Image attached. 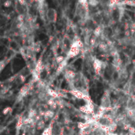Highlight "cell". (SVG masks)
I'll list each match as a JSON object with an SVG mask.
<instances>
[{"mask_svg": "<svg viewBox=\"0 0 135 135\" xmlns=\"http://www.w3.org/2000/svg\"><path fill=\"white\" fill-rule=\"evenodd\" d=\"M93 66L94 71H95V73H96L97 74H100L101 71L105 68L104 62H103L101 60H100V59H93Z\"/></svg>", "mask_w": 135, "mask_h": 135, "instance_id": "4", "label": "cell"}, {"mask_svg": "<svg viewBox=\"0 0 135 135\" xmlns=\"http://www.w3.org/2000/svg\"><path fill=\"white\" fill-rule=\"evenodd\" d=\"M79 111L86 115H92L95 113V104L94 103H85V105L79 108Z\"/></svg>", "mask_w": 135, "mask_h": 135, "instance_id": "3", "label": "cell"}, {"mask_svg": "<svg viewBox=\"0 0 135 135\" xmlns=\"http://www.w3.org/2000/svg\"><path fill=\"white\" fill-rule=\"evenodd\" d=\"M45 120L44 119H41L40 120H39L36 124V128L38 131H44L46 127H45Z\"/></svg>", "mask_w": 135, "mask_h": 135, "instance_id": "15", "label": "cell"}, {"mask_svg": "<svg viewBox=\"0 0 135 135\" xmlns=\"http://www.w3.org/2000/svg\"><path fill=\"white\" fill-rule=\"evenodd\" d=\"M74 131L69 127H62L61 129V133L60 135H74Z\"/></svg>", "mask_w": 135, "mask_h": 135, "instance_id": "10", "label": "cell"}, {"mask_svg": "<svg viewBox=\"0 0 135 135\" xmlns=\"http://www.w3.org/2000/svg\"><path fill=\"white\" fill-rule=\"evenodd\" d=\"M79 135H81V134H79Z\"/></svg>", "mask_w": 135, "mask_h": 135, "instance_id": "19", "label": "cell"}, {"mask_svg": "<svg viewBox=\"0 0 135 135\" xmlns=\"http://www.w3.org/2000/svg\"><path fill=\"white\" fill-rule=\"evenodd\" d=\"M81 46H82V43L79 39L74 40V43L70 45V51H69V53H68L67 56L69 58H74V57L77 56L80 53Z\"/></svg>", "mask_w": 135, "mask_h": 135, "instance_id": "2", "label": "cell"}, {"mask_svg": "<svg viewBox=\"0 0 135 135\" xmlns=\"http://www.w3.org/2000/svg\"><path fill=\"white\" fill-rule=\"evenodd\" d=\"M32 83L33 82H29L26 85H25L23 87H21V89L19 91V94H18V97L20 98H24L26 96H28V94L29 93L32 87Z\"/></svg>", "mask_w": 135, "mask_h": 135, "instance_id": "6", "label": "cell"}, {"mask_svg": "<svg viewBox=\"0 0 135 135\" xmlns=\"http://www.w3.org/2000/svg\"><path fill=\"white\" fill-rule=\"evenodd\" d=\"M88 4L90 6H97L99 4L98 0H88Z\"/></svg>", "mask_w": 135, "mask_h": 135, "instance_id": "16", "label": "cell"}, {"mask_svg": "<svg viewBox=\"0 0 135 135\" xmlns=\"http://www.w3.org/2000/svg\"><path fill=\"white\" fill-rule=\"evenodd\" d=\"M69 93L73 97H74L75 98H77L78 100H84L85 98L86 97V96L89 95V93H84L83 91H81V90H80L78 89H71L69 91Z\"/></svg>", "mask_w": 135, "mask_h": 135, "instance_id": "5", "label": "cell"}, {"mask_svg": "<svg viewBox=\"0 0 135 135\" xmlns=\"http://www.w3.org/2000/svg\"><path fill=\"white\" fill-rule=\"evenodd\" d=\"M46 16L49 21L55 22L57 18V13L54 9H48L46 12Z\"/></svg>", "mask_w": 135, "mask_h": 135, "instance_id": "7", "label": "cell"}, {"mask_svg": "<svg viewBox=\"0 0 135 135\" xmlns=\"http://www.w3.org/2000/svg\"><path fill=\"white\" fill-rule=\"evenodd\" d=\"M40 135H53V123L47 127L41 133Z\"/></svg>", "mask_w": 135, "mask_h": 135, "instance_id": "14", "label": "cell"}, {"mask_svg": "<svg viewBox=\"0 0 135 135\" xmlns=\"http://www.w3.org/2000/svg\"><path fill=\"white\" fill-rule=\"evenodd\" d=\"M108 135H119V134H115V133H110V134H108Z\"/></svg>", "mask_w": 135, "mask_h": 135, "instance_id": "18", "label": "cell"}, {"mask_svg": "<svg viewBox=\"0 0 135 135\" xmlns=\"http://www.w3.org/2000/svg\"><path fill=\"white\" fill-rule=\"evenodd\" d=\"M41 115L43 116V119L45 121H47V120L53 119V117L55 116V112L52 109H48L45 112H42Z\"/></svg>", "mask_w": 135, "mask_h": 135, "instance_id": "8", "label": "cell"}, {"mask_svg": "<svg viewBox=\"0 0 135 135\" xmlns=\"http://www.w3.org/2000/svg\"><path fill=\"white\" fill-rule=\"evenodd\" d=\"M24 121H25V119L23 118V116L20 115L19 118L17 119V121L16 123V129L17 131L22 130V127H24Z\"/></svg>", "mask_w": 135, "mask_h": 135, "instance_id": "13", "label": "cell"}, {"mask_svg": "<svg viewBox=\"0 0 135 135\" xmlns=\"http://www.w3.org/2000/svg\"><path fill=\"white\" fill-rule=\"evenodd\" d=\"M46 91H47V93L49 97H51V98L58 100V99H59V98L61 97V94H60L59 92H57V91H55V90H54V89H51V88L47 89Z\"/></svg>", "mask_w": 135, "mask_h": 135, "instance_id": "9", "label": "cell"}, {"mask_svg": "<svg viewBox=\"0 0 135 135\" xmlns=\"http://www.w3.org/2000/svg\"><path fill=\"white\" fill-rule=\"evenodd\" d=\"M100 108L105 110L106 112L112 111V100H111V97L110 93L108 91H105L104 95L101 97L100 100Z\"/></svg>", "mask_w": 135, "mask_h": 135, "instance_id": "1", "label": "cell"}, {"mask_svg": "<svg viewBox=\"0 0 135 135\" xmlns=\"http://www.w3.org/2000/svg\"><path fill=\"white\" fill-rule=\"evenodd\" d=\"M92 126V123L87 121L85 122H79L78 123V128L81 131V130H85L89 127H90Z\"/></svg>", "mask_w": 135, "mask_h": 135, "instance_id": "11", "label": "cell"}, {"mask_svg": "<svg viewBox=\"0 0 135 135\" xmlns=\"http://www.w3.org/2000/svg\"><path fill=\"white\" fill-rule=\"evenodd\" d=\"M127 109L135 111V98L131 97L127 102Z\"/></svg>", "mask_w": 135, "mask_h": 135, "instance_id": "12", "label": "cell"}, {"mask_svg": "<svg viewBox=\"0 0 135 135\" xmlns=\"http://www.w3.org/2000/svg\"><path fill=\"white\" fill-rule=\"evenodd\" d=\"M12 112V108L11 107H6V108H5L3 110H2V114L4 115H7L8 113H9V112Z\"/></svg>", "mask_w": 135, "mask_h": 135, "instance_id": "17", "label": "cell"}]
</instances>
